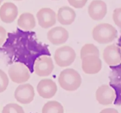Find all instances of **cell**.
<instances>
[{"mask_svg": "<svg viewBox=\"0 0 121 113\" xmlns=\"http://www.w3.org/2000/svg\"><path fill=\"white\" fill-rule=\"evenodd\" d=\"M89 55H96L99 57V51L97 46L92 44H86L82 46L80 50L81 59Z\"/></svg>", "mask_w": 121, "mask_h": 113, "instance_id": "obj_18", "label": "cell"}, {"mask_svg": "<svg viewBox=\"0 0 121 113\" xmlns=\"http://www.w3.org/2000/svg\"><path fill=\"white\" fill-rule=\"evenodd\" d=\"M8 75L13 82L19 84L27 82L30 78L28 67L21 63H17L9 67Z\"/></svg>", "mask_w": 121, "mask_h": 113, "instance_id": "obj_4", "label": "cell"}, {"mask_svg": "<svg viewBox=\"0 0 121 113\" xmlns=\"http://www.w3.org/2000/svg\"><path fill=\"white\" fill-rule=\"evenodd\" d=\"M81 76L73 69H66L61 71L58 78L59 85L66 91L73 92L78 90L82 84Z\"/></svg>", "mask_w": 121, "mask_h": 113, "instance_id": "obj_1", "label": "cell"}, {"mask_svg": "<svg viewBox=\"0 0 121 113\" xmlns=\"http://www.w3.org/2000/svg\"><path fill=\"white\" fill-rule=\"evenodd\" d=\"M9 84V79L7 74L0 69V93L4 92Z\"/></svg>", "mask_w": 121, "mask_h": 113, "instance_id": "obj_20", "label": "cell"}, {"mask_svg": "<svg viewBox=\"0 0 121 113\" xmlns=\"http://www.w3.org/2000/svg\"><path fill=\"white\" fill-rule=\"evenodd\" d=\"M76 57V54L73 48L65 45L56 50L54 59L56 64L60 67H66L72 65Z\"/></svg>", "mask_w": 121, "mask_h": 113, "instance_id": "obj_3", "label": "cell"}, {"mask_svg": "<svg viewBox=\"0 0 121 113\" xmlns=\"http://www.w3.org/2000/svg\"><path fill=\"white\" fill-rule=\"evenodd\" d=\"M103 58L109 65H117L121 63V49L115 44L106 46L103 52Z\"/></svg>", "mask_w": 121, "mask_h": 113, "instance_id": "obj_12", "label": "cell"}, {"mask_svg": "<svg viewBox=\"0 0 121 113\" xmlns=\"http://www.w3.org/2000/svg\"><path fill=\"white\" fill-rule=\"evenodd\" d=\"M38 23L40 27L48 29L56 23V14L50 8H43L37 13Z\"/></svg>", "mask_w": 121, "mask_h": 113, "instance_id": "obj_8", "label": "cell"}, {"mask_svg": "<svg viewBox=\"0 0 121 113\" xmlns=\"http://www.w3.org/2000/svg\"><path fill=\"white\" fill-rule=\"evenodd\" d=\"M39 95L44 99L53 98L57 91V86L56 82L50 79H42L39 82L37 86Z\"/></svg>", "mask_w": 121, "mask_h": 113, "instance_id": "obj_9", "label": "cell"}, {"mask_svg": "<svg viewBox=\"0 0 121 113\" xmlns=\"http://www.w3.org/2000/svg\"><path fill=\"white\" fill-rule=\"evenodd\" d=\"M35 96L34 88L29 83L19 85L14 92L15 99L22 104H28L33 101Z\"/></svg>", "mask_w": 121, "mask_h": 113, "instance_id": "obj_6", "label": "cell"}, {"mask_svg": "<svg viewBox=\"0 0 121 113\" xmlns=\"http://www.w3.org/2000/svg\"><path fill=\"white\" fill-rule=\"evenodd\" d=\"M100 113H119L118 111L114 108H105L102 110Z\"/></svg>", "mask_w": 121, "mask_h": 113, "instance_id": "obj_24", "label": "cell"}, {"mask_svg": "<svg viewBox=\"0 0 121 113\" xmlns=\"http://www.w3.org/2000/svg\"><path fill=\"white\" fill-rule=\"evenodd\" d=\"M15 1H21V0H15Z\"/></svg>", "mask_w": 121, "mask_h": 113, "instance_id": "obj_26", "label": "cell"}, {"mask_svg": "<svg viewBox=\"0 0 121 113\" xmlns=\"http://www.w3.org/2000/svg\"><path fill=\"white\" fill-rule=\"evenodd\" d=\"M69 3L75 8H82L87 3V0H67Z\"/></svg>", "mask_w": 121, "mask_h": 113, "instance_id": "obj_22", "label": "cell"}, {"mask_svg": "<svg viewBox=\"0 0 121 113\" xmlns=\"http://www.w3.org/2000/svg\"><path fill=\"white\" fill-rule=\"evenodd\" d=\"M4 1V0H0V5L1 4V3H2V1Z\"/></svg>", "mask_w": 121, "mask_h": 113, "instance_id": "obj_25", "label": "cell"}, {"mask_svg": "<svg viewBox=\"0 0 121 113\" xmlns=\"http://www.w3.org/2000/svg\"><path fill=\"white\" fill-rule=\"evenodd\" d=\"M54 64L52 58L41 56L35 61L34 70L35 74L40 77H46L52 74L54 70Z\"/></svg>", "mask_w": 121, "mask_h": 113, "instance_id": "obj_5", "label": "cell"}, {"mask_svg": "<svg viewBox=\"0 0 121 113\" xmlns=\"http://www.w3.org/2000/svg\"><path fill=\"white\" fill-rule=\"evenodd\" d=\"M54 1H57V0H54Z\"/></svg>", "mask_w": 121, "mask_h": 113, "instance_id": "obj_27", "label": "cell"}, {"mask_svg": "<svg viewBox=\"0 0 121 113\" xmlns=\"http://www.w3.org/2000/svg\"><path fill=\"white\" fill-rule=\"evenodd\" d=\"M116 98L115 92L107 84H104L97 89L96 98L100 104L108 105L112 104Z\"/></svg>", "mask_w": 121, "mask_h": 113, "instance_id": "obj_10", "label": "cell"}, {"mask_svg": "<svg viewBox=\"0 0 121 113\" xmlns=\"http://www.w3.org/2000/svg\"><path fill=\"white\" fill-rule=\"evenodd\" d=\"M117 30L109 23L99 24L92 30L93 39L100 44L112 42L117 38Z\"/></svg>", "mask_w": 121, "mask_h": 113, "instance_id": "obj_2", "label": "cell"}, {"mask_svg": "<svg viewBox=\"0 0 121 113\" xmlns=\"http://www.w3.org/2000/svg\"><path fill=\"white\" fill-rule=\"evenodd\" d=\"M17 25L21 29L31 30L35 27V18L31 13H22L18 19Z\"/></svg>", "mask_w": 121, "mask_h": 113, "instance_id": "obj_16", "label": "cell"}, {"mask_svg": "<svg viewBox=\"0 0 121 113\" xmlns=\"http://www.w3.org/2000/svg\"><path fill=\"white\" fill-rule=\"evenodd\" d=\"M76 17L73 8L68 6L60 7L57 12V20L62 25H70L74 21Z\"/></svg>", "mask_w": 121, "mask_h": 113, "instance_id": "obj_15", "label": "cell"}, {"mask_svg": "<svg viewBox=\"0 0 121 113\" xmlns=\"http://www.w3.org/2000/svg\"><path fill=\"white\" fill-rule=\"evenodd\" d=\"M42 113H64V108L62 105L57 101H48L44 105Z\"/></svg>", "mask_w": 121, "mask_h": 113, "instance_id": "obj_17", "label": "cell"}, {"mask_svg": "<svg viewBox=\"0 0 121 113\" xmlns=\"http://www.w3.org/2000/svg\"><path fill=\"white\" fill-rule=\"evenodd\" d=\"M2 113H25L21 106L15 103H10L4 106Z\"/></svg>", "mask_w": 121, "mask_h": 113, "instance_id": "obj_19", "label": "cell"}, {"mask_svg": "<svg viewBox=\"0 0 121 113\" xmlns=\"http://www.w3.org/2000/svg\"><path fill=\"white\" fill-rule=\"evenodd\" d=\"M7 38V31L2 26H0V46L3 44Z\"/></svg>", "mask_w": 121, "mask_h": 113, "instance_id": "obj_23", "label": "cell"}, {"mask_svg": "<svg viewBox=\"0 0 121 113\" xmlns=\"http://www.w3.org/2000/svg\"><path fill=\"white\" fill-rule=\"evenodd\" d=\"M112 17L115 24L119 28H121V8H118L114 10Z\"/></svg>", "mask_w": 121, "mask_h": 113, "instance_id": "obj_21", "label": "cell"}, {"mask_svg": "<svg viewBox=\"0 0 121 113\" xmlns=\"http://www.w3.org/2000/svg\"><path fill=\"white\" fill-rule=\"evenodd\" d=\"M18 8L13 2H5L0 8V19L5 23H11L17 17Z\"/></svg>", "mask_w": 121, "mask_h": 113, "instance_id": "obj_14", "label": "cell"}, {"mask_svg": "<svg viewBox=\"0 0 121 113\" xmlns=\"http://www.w3.org/2000/svg\"><path fill=\"white\" fill-rule=\"evenodd\" d=\"M102 63L99 56L89 55L82 59V68L87 74H95L101 70Z\"/></svg>", "mask_w": 121, "mask_h": 113, "instance_id": "obj_7", "label": "cell"}, {"mask_svg": "<svg viewBox=\"0 0 121 113\" xmlns=\"http://www.w3.org/2000/svg\"><path fill=\"white\" fill-rule=\"evenodd\" d=\"M47 39L54 45H60L67 41L69 34L67 30L63 27H53L47 32Z\"/></svg>", "mask_w": 121, "mask_h": 113, "instance_id": "obj_11", "label": "cell"}, {"mask_svg": "<svg viewBox=\"0 0 121 113\" xmlns=\"http://www.w3.org/2000/svg\"><path fill=\"white\" fill-rule=\"evenodd\" d=\"M107 13V5L102 0H93L88 7V14L93 20H102Z\"/></svg>", "mask_w": 121, "mask_h": 113, "instance_id": "obj_13", "label": "cell"}]
</instances>
